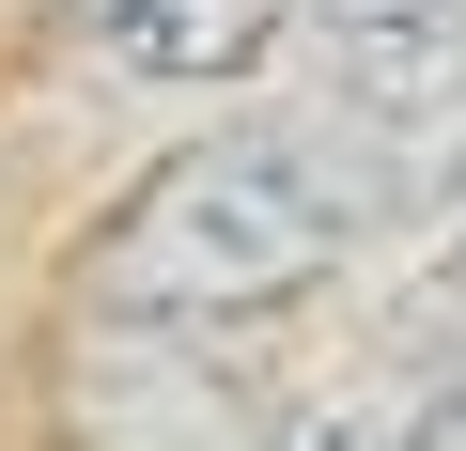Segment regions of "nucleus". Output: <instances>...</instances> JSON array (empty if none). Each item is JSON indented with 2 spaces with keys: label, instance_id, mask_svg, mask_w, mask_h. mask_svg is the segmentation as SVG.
<instances>
[{
  "label": "nucleus",
  "instance_id": "obj_1",
  "mask_svg": "<svg viewBox=\"0 0 466 451\" xmlns=\"http://www.w3.org/2000/svg\"><path fill=\"white\" fill-rule=\"evenodd\" d=\"M420 171L358 140L327 94L311 109H233L156 140L78 234L47 250V296L94 343H202V327H265L296 296H342L389 234V202Z\"/></svg>",
  "mask_w": 466,
  "mask_h": 451
},
{
  "label": "nucleus",
  "instance_id": "obj_2",
  "mask_svg": "<svg viewBox=\"0 0 466 451\" xmlns=\"http://www.w3.org/2000/svg\"><path fill=\"white\" fill-rule=\"evenodd\" d=\"M296 47V0H32L63 94H249Z\"/></svg>",
  "mask_w": 466,
  "mask_h": 451
},
{
  "label": "nucleus",
  "instance_id": "obj_3",
  "mask_svg": "<svg viewBox=\"0 0 466 451\" xmlns=\"http://www.w3.org/2000/svg\"><path fill=\"white\" fill-rule=\"evenodd\" d=\"M296 16H311V32H342V16H404V0H296Z\"/></svg>",
  "mask_w": 466,
  "mask_h": 451
},
{
  "label": "nucleus",
  "instance_id": "obj_4",
  "mask_svg": "<svg viewBox=\"0 0 466 451\" xmlns=\"http://www.w3.org/2000/svg\"><path fill=\"white\" fill-rule=\"evenodd\" d=\"M420 451H466V420H451V405H435V436H420Z\"/></svg>",
  "mask_w": 466,
  "mask_h": 451
}]
</instances>
